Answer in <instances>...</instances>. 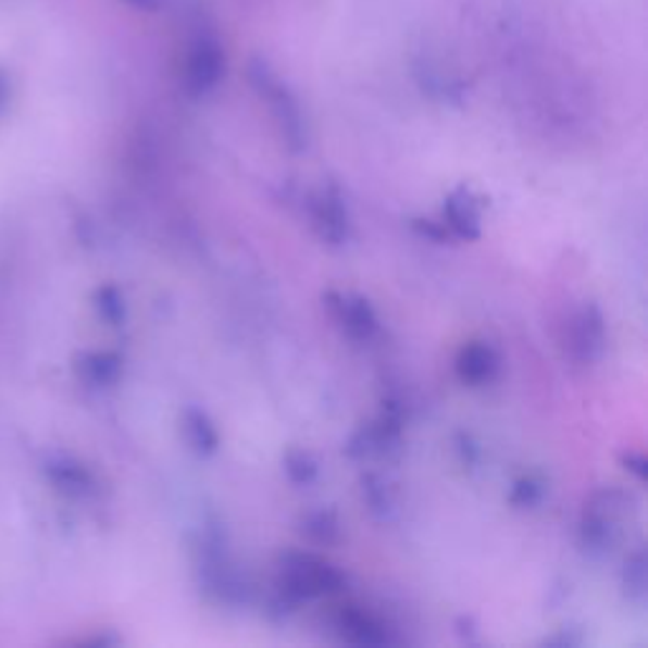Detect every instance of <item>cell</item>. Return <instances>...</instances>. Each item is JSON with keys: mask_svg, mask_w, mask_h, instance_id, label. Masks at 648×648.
<instances>
[{"mask_svg": "<svg viewBox=\"0 0 648 648\" xmlns=\"http://www.w3.org/2000/svg\"><path fill=\"white\" fill-rule=\"evenodd\" d=\"M347 585V575L329 560L304 550H284L276 558V575L266 598L272 619H287L302 603L337 596Z\"/></svg>", "mask_w": 648, "mask_h": 648, "instance_id": "1", "label": "cell"}, {"mask_svg": "<svg viewBox=\"0 0 648 648\" xmlns=\"http://www.w3.org/2000/svg\"><path fill=\"white\" fill-rule=\"evenodd\" d=\"M192 554L198 585L208 598L219 606H244L249 600V585L230 560L226 532L219 522H205V527H200Z\"/></svg>", "mask_w": 648, "mask_h": 648, "instance_id": "2", "label": "cell"}, {"mask_svg": "<svg viewBox=\"0 0 648 648\" xmlns=\"http://www.w3.org/2000/svg\"><path fill=\"white\" fill-rule=\"evenodd\" d=\"M631 509H634V499L623 489L606 486V489L593 491L581 514V545L585 552H611L619 545Z\"/></svg>", "mask_w": 648, "mask_h": 648, "instance_id": "3", "label": "cell"}, {"mask_svg": "<svg viewBox=\"0 0 648 648\" xmlns=\"http://www.w3.org/2000/svg\"><path fill=\"white\" fill-rule=\"evenodd\" d=\"M249 74L251 87L259 91L261 99H266L269 107H272V114L279 125L282 140L291 152H302L307 150V142H310V135H307V122L302 114V107H299L297 97L291 95V89L287 84H282L276 79V74L272 72V66L266 64L264 59L253 57L249 61Z\"/></svg>", "mask_w": 648, "mask_h": 648, "instance_id": "4", "label": "cell"}, {"mask_svg": "<svg viewBox=\"0 0 648 648\" xmlns=\"http://www.w3.org/2000/svg\"><path fill=\"white\" fill-rule=\"evenodd\" d=\"M403 446V411L398 403H383V411L373 421L362 423L358 431L347 438V459H390Z\"/></svg>", "mask_w": 648, "mask_h": 648, "instance_id": "5", "label": "cell"}, {"mask_svg": "<svg viewBox=\"0 0 648 648\" xmlns=\"http://www.w3.org/2000/svg\"><path fill=\"white\" fill-rule=\"evenodd\" d=\"M223 76H226V53H223L221 43L211 36L198 38V41L190 46L188 64H185V95L192 99L211 95L221 84Z\"/></svg>", "mask_w": 648, "mask_h": 648, "instance_id": "6", "label": "cell"}, {"mask_svg": "<svg viewBox=\"0 0 648 648\" xmlns=\"http://www.w3.org/2000/svg\"><path fill=\"white\" fill-rule=\"evenodd\" d=\"M332 626H335L339 641L352 646H390L396 644V636L390 634L388 623L377 619L373 611L362 608L358 603L339 606L332 615Z\"/></svg>", "mask_w": 648, "mask_h": 648, "instance_id": "7", "label": "cell"}, {"mask_svg": "<svg viewBox=\"0 0 648 648\" xmlns=\"http://www.w3.org/2000/svg\"><path fill=\"white\" fill-rule=\"evenodd\" d=\"M565 345L570 358L581 365H590L596 362L600 354H603L606 347V320L603 312L598 310V304L588 302L583 310H577L573 317H570L568 332H565Z\"/></svg>", "mask_w": 648, "mask_h": 648, "instance_id": "8", "label": "cell"}, {"mask_svg": "<svg viewBox=\"0 0 648 648\" xmlns=\"http://www.w3.org/2000/svg\"><path fill=\"white\" fill-rule=\"evenodd\" d=\"M312 226L317 230V236L329 246H342L350 238L352 223L350 211H347L342 190L335 183H327L324 188L312 198L310 203Z\"/></svg>", "mask_w": 648, "mask_h": 648, "instance_id": "9", "label": "cell"}, {"mask_svg": "<svg viewBox=\"0 0 648 648\" xmlns=\"http://www.w3.org/2000/svg\"><path fill=\"white\" fill-rule=\"evenodd\" d=\"M332 320L339 324L352 342H370L377 335V314L373 304L360 295H342V291H327L322 297Z\"/></svg>", "mask_w": 648, "mask_h": 648, "instance_id": "10", "label": "cell"}, {"mask_svg": "<svg viewBox=\"0 0 648 648\" xmlns=\"http://www.w3.org/2000/svg\"><path fill=\"white\" fill-rule=\"evenodd\" d=\"M482 196H476L469 185H459L444 200L446 228L464 241H476L482 238Z\"/></svg>", "mask_w": 648, "mask_h": 648, "instance_id": "11", "label": "cell"}, {"mask_svg": "<svg viewBox=\"0 0 648 648\" xmlns=\"http://www.w3.org/2000/svg\"><path fill=\"white\" fill-rule=\"evenodd\" d=\"M453 370H457V377L464 385L482 388V385H489L499 377L501 358L494 345L472 339V342L461 345L457 360H453Z\"/></svg>", "mask_w": 648, "mask_h": 648, "instance_id": "12", "label": "cell"}, {"mask_svg": "<svg viewBox=\"0 0 648 648\" xmlns=\"http://www.w3.org/2000/svg\"><path fill=\"white\" fill-rule=\"evenodd\" d=\"M180 431H183L185 444H188V449L192 453H198V457L208 459L219 451V446H221L219 431H215L211 415H208L205 411H200V408H196V406L185 408L180 415Z\"/></svg>", "mask_w": 648, "mask_h": 648, "instance_id": "13", "label": "cell"}, {"mask_svg": "<svg viewBox=\"0 0 648 648\" xmlns=\"http://www.w3.org/2000/svg\"><path fill=\"white\" fill-rule=\"evenodd\" d=\"M297 532L307 539V543L320 545V547H335L342 543V522H339L337 509L332 507L304 512L297 520Z\"/></svg>", "mask_w": 648, "mask_h": 648, "instance_id": "14", "label": "cell"}, {"mask_svg": "<svg viewBox=\"0 0 648 648\" xmlns=\"http://www.w3.org/2000/svg\"><path fill=\"white\" fill-rule=\"evenodd\" d=\"M76 375L91 388H110L122 375V358L117 352H84L76 360Z\"/></svg>", "mask_w": 648, "mask_h": 648, "instance_id": "15", "label": "cell"}, {"mask_svg": "<svg viewBox=\"0 0 648 648\" xmlns=\"http://www.w3.org/2000/svg\"><path fill=\"white\" fill-rule=\"evenodd\" d=\"M623 593L631 603L644 606L648 596V562L644 547H638L628 554L626 568H623Z\"/></svg>", "mask_w": 648, "mask_h": 648, "instance_id": "16", "label": "cell"}, {"mask_svg": "<svg viewBox=\"0 0 648 648\" xmlns=\"http://www.w3.org/2000/svg\"><path fill=\"white\" fill-rule=\"evenodd\" d=\"M95 310L110 327H122L127 320V307L122 291L114 284H104L95 291Z\"/></svg>", "mask_w": 648, "mask_h": 648, "instance_id": "17", "label": "cell"}, {"mask_svg": "<svg viewBox=\"0 0 648 648\" xmlns=\"http://www.w3.org/2000/svg\"><path fill=\"white\" fill-rule=\"evenodd\" d=\"M284 472H287L291 484L307 486L320 476V464L310 451L289 449L284 453Z\"/></svg>", "mask_w": 648, "mask_h": 648, "instance_id": "18", "label": "cell"}, {"mask_svg": "<svg viewBox=\"0 0 648 648\" xmlns=\"http://www.w3.org/2000/svg\"><path fill=\"white\" fill-rule=\"evenodd\" d=\"M362 499H365V504L370 512L375 516H388V512L392 509V497L388 491V486H385L381 479H377L375 474H367L362 476Z\"/></svg>", "mask_w": 648, "mask_h": 648, "instance_id": "19", "label": "cell"}, {"mask_svg": "<svg viewBox=\"0 0 648 648\" xmlns=\"http://www.w3.org/2000/svg\"><path fill=\"white\" fill-rule=\"evenodd\" d=\"M545 497V482L539 476H522L512 486V494H509V504L516 509H532L537 507Z\"/></svg>", "mask_w": 648, "mask_h": 648, "instance_id": "20", "label": "cell"}, {"mask_svg": "<svg viewBox=\"0 0 648 648\" xmlns=\"http://www.w3.org/2000/svg\"><path fill=\"white\" fill-rule=\"evenodd\" d=\"M411 228L421 238H428V241H434V244H449L451 241V230L446 228V223H436L431 219H413Z\"/></svg>", "mask_w": 648, "mask_h": 648, "instance_id": "21", "label": "cell"}, {"mask_svg": "<svg viewBox=\"0 0 648 648\" xmlns=\"http://www.w3.org/2000/svg\"><path fill=\"white\" fill-rule=\"evenodd\" d=\"M457 451H459V459L464 466H474L476 461H479V446L472 441V436L466 434H459L457 436Z\"/></svg>", "mask_w": 648, "mask_h": 648, "instance_id": "22", "label": "cell"}, {"mask_svg": "<svg viewBox=\"0 0 648 648\" xmlns=\"http://www.w3.org/2000/svg\"><path fill=\"white\" fill-rule=\"evenodd\" d=\"M621 464L628 469V472H634L636 474V479H646V457L644 453H638V451H626V453H621Z\"/></svg>", "mask_w": 648, "mask_h": 648, "instance_id": "23", "label": "cell"}, {"mask_svg": "<svg viewBox=\"0 0 648 648\" xmlns=\"http://www.w3.org/2000/svg\"><path fill=\"white\" fill-rule=\"evenodd\" d=\"M125 3L137 8V11H145V13H155L160 8V0H125Z\"/></svg>", "mask_w": 648, "mask_h": 648, "instance_id": "24", "label": "cell"}, {"mask_svg": "<svg viewBox=\"0 0 648 648\" xmlns=\"http://www.w3.org/2000/svg\"><path fill=\"white\" fill-rule=\"evenodd\" d=\"M8 95H11V84H8V74L0 68V110H3Z\"/></svg>", "mask_w": 648, "mask_h": 648, "instance_id": "25", "label": "cell"}]
</instances>
